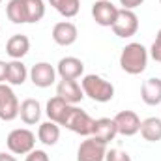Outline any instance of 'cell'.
Segmentation results:
<instances>
[{
	"label": "cell",
	"instance_id": "cell-8",
	"mask_svg": "<svg viewBox=\"0 0 161 161\" xmlns=\"http://www.w3.org/2000/svg\"><path fill=\"white\" fill-rule=\"evenodd\" d=\"M105 154H107V144L90 137L79 144L77 161H105Z\"/></svg>",
	"mask_w": 161,
	"mask_h": 161
},
{
	"label": "cell",
	"instance_id": "cell-16",
	"mask_svg": "<svg viewBox=\"0 0 161 161\" xmlns=\"http://www.w3.org/2000/svg\"><path fill=\"white\" fill-rule=\"evenodd\" d=\"M141 97L146 105L156 107L161 103V79L158 77H150L142 82L141 86Z\"/></svg>",
	"mask_w": 161,
	"mask_h": 161
},
{
	"label": "cell",
	"instance_id": "cell-30",
	"mask_svg": "<svg viewBox=\"0 0 161 161\" xmlns=\"http://www.w3.org/2000/svg\"><path fill=\"white\" fill-rule=\"evenodd\" d=\"M0 161H17L11 154H6V152H0Z\"/></svg>",
	"mask_w": 161,
	"mask_h": 161
},
{
	"label": "cell",
	"instance_id": "cell-28",
	"mask_svg": "<svg viewBox=\"0 0 161 161\" xmlns=\"http://www.w3.org/2000/svg\"><path fill=\"white\" fill-rule=\"evenodd\" d=\"M142 2H144V0H120V6L124 9H135V8H139Z\"/></svg>",
	"mask_w": 161,
	"mask_h": 161
},
{
	"label": "cell",
	"instance_id": "cell-11",
	"mask_svg": "<svg viewBox=\"0 0 161 161\" xmlns=\"http://www.w3.org/2000/svg\"><path fill=\"white\" fill-rule=\"evenodd\" d=\"M79 38V30L73 23L69 21H60L53 26V40L60 47H69Z\"/></svg>",
	"mask_w": 161,
	"mask_h": 161
},
{
	"label": "cell",
	"instance_id": "cell-20",
	"mask_svg": "<svg viewBox=\"0 0 161 161\" xmlns=\"http://www.w3.org/2000/svg\"><path fill=\"white\" fill-rule=\"evenodd\" d=\"M38 139L40 142H43L45 146H54L60 139V125L54 124V122H43L40 124V129H38Z\"/></svg>",
	"mask_w": 161,
	"mask_h": 161
},
{
	"label": "cell",
	"instance_id": "cell-33",
	"mask_svg": "<svg viewBox=\"0 0 161 161\" xmlns=\"http://www.w3.org/2000/svg\"><path fill=\"white\" fill-rule=\"evenodd\" d=\"M159 2H161V0H159Z\"/></svg>",
	"mask_w": 161,
	"mask_h": 161
},
{
	"label": "cell",
	"instance_id": "cell-5",
	"mask_svg": "<svg viewBox=\"0 0 161 161\" xmlns=\"http://www.w3.org/2000/svg\"><path fill=\"white\" fill-rule=\"evenodd\" d=\"M139 30V17L133 9H118V15H116V21L113 25V32L118 36V38H131L135 36Z\"/></svg>",
	"mask_w": 161,
	"mask_h": 161
},
{
	"label": "cell",
	"instance_id": "cell-24",
	"mask_svg": "<svg viewBox=\"0 0 161 161\" xmlns=\"http://www.w3.org/2000/svg\"><path fill=\"white\" fill-rule=\"evenodd\" d=\"M26 11V23H40L45 17V2L43 0H23Z\"/></svg>",
	"mask_w": 161,
	"mask_h": 161
},
{
	"label": "cell",
	"instance_id": "cell-25",
	"mask_svg": "<svg viewBox=\"0 0 161 161\" xmlns=\"http://www.w3.org/2000/svg\"><path fill=\"white\" fill-rule=\"evenodd\" d=\"M105 161H131V156L124 150H118V148H111L107 150L105 154Z\"/></svg>",
	"mask_w": 161,
	"mask_h": 161
},
{
	"label": "cell",
	"instance_id": "cell-23",
	"mask_svg": "<svg viewBox=\"0 0 161 161\" xmlns=\"http://www.w3.org/2000/svg\"><path fill=\"white\" fill-rule=\"evenodd\" d=\"M6 15L11 23L15 25H25L26 23V11H25V2L23 0H9L6 6Z\"/></svg>",
	"mask_w": 161,
	"mask_h": 161
},
{
	"label": "cell",
	"instance_id": "cell-26",
	"mask_svg": "<svg viewBox=\"0 0 161 161\" xmlns=\"http://www.w3.org/2000/svg\"><path fill=\"white\" fill-rule=\"evenodd\" d=\"M25 161H49V156L45 150H32L30 154H26Z\"/></svg>",
	"mask_w": 161,
	"mask_h": 161
},
{
	"label": "cell",
	"instance_id": "cell-15",
	"mask_svg": "<svg viewBox=\"0 0 161 161\" xmlns=\"http://www.w3.org/2000/svg\"><path fill=\"white\" fill-rule=\"evenodd\" d=\"M69 109H71V105H69L66 99H62L60 96H54V97H51V99L47 101L45 113H47V116H49L51 122L62 125L64 120H66V116H68V113H69Z\"/></svg>",
	"mask_w": 161,
	"mask_h": 161
},
{
	"label": "cell",
	"instance_id": "cell-6",
	"mask_svg": "<svg viewBox=\"0 0 161 161\" xmlns=\"http://www.w3.org/2000/svg\"><path fill=\"white\" fill-rule=\"evenodd\" d=\"M19 116V99L8 84H0V120L11 122Z\"/></svg>",
	"mask_w": 161,
	"mask_h": 161
},
{
	"label": "cell",
	"instance_id": "cell-17",
	"mask_svg": "<svg viewBox=\"0 0 161 161\" xmlns=\"http://www.w3.org/2000/svg\"><path fill=\"white\" fill-rule=\"evenodd\" d=\"M30 51V40L25 34H13L6 43V53L13 60H21Z\"/></svg>",
	"mask_w": 161,
	"mask_h": 161
},
{
	"label": "cell",
	"instance_id": "cell-27",
	"mask_svg": "<svg viewBox=\"0 0 161 161\" xmlns=\"http://www.w3.org/2000/svg\"><path fill=\"white\" fill-rule=\"evenodd\" d=\"M150 56H152L156 62L161 64V40H158V38H156V41H154L152 47H150Z\"/></svg>",
	"mask_w": 161,
	"mask_h": 161
},
{
	"label": "cell",
	"instance_id": "cell-19",
	"mask_svg": "<svg viewBox=\"0 0 161 161\" xmlns=\"http://www.w3.org/2000/svg\"><path fill=\"white\" fill-rule=\"evenodd\" d=\"M28 77V69L21 60H11L8 62V73H6V80L11 86H21L25 84V80Z\"/></svg>",
	"mask_w": 161,
	"mask_h": 161
},
{
	"label": "cell",
	"instance_id": "cell-4",
	"mask_svg": "<svg viewBox=\"0 0 161 161\" xmlns=\"http://www.w3.org/2000/svg\"><path fill=\"white\" fill-rule=\"evenodd\" d=\"M62 125L68 127L69 131L77 133V135L90 137L92 131H94V118L86 111H82L79 107L71 105V109H69V113H68V116H66V120H64Z\"/></svg>",
	"mask_w": 161,
	"mask_h": 161
},
{
	"label": "cell",
	"instance_id": "cell-29",
	"mask_svg": "<svg viewBox=\"0 0 161 161\" xmlns=\"http://www.w3.org/2000/svg\"><path fill=\"white\" fill-rule=\"evenodd\" d=\"M6 73H8V62L0 60V84L6 80Z\"/></svg>",
	"mask_w": 161,
	"mask_h": 161
},
{
	"label": "cell",
	"instance_id": "cell-2",
	"mask_svg": "<svg viewBox=\"0 0 161 161\" xmlns=\"http://www.w3.org/2000/svg\"><path fill=\"white\" fill-rule=\"evenodd\" d=\"M80 88H82L84 96H88L90 99H94L97 103H107L114 97V86L107 79H103L96 73L84 75L80 80Z\"/></svg>",
	"mask_w": 161,
	"mask_h": 161
},
{
	"label": "cell",
	"instance_id": "cell-12",
	"mask_svg": "<svg viewBox=\"0 0 161 161\" xmlns=\"http://www.w3.org/2000/svg\"><path fill=\"white\" fill-rule=\"evenodd\" d=\"M56 73L60 75V79L66 80H77L84 73V64L82 60L75 58V56H66L58 62L56 66Z\"/></svg>",
	"mask_w": 161,
	"mask_h": 161
},
{
	"label": "cell",
	"instance_id": "cell-14",
	"mask_svg": "<svg viewBox=\"0 0 161 161\" xmlns=\"http://www.w3.org/2000/svg\"><path fill=\"white\" fill-rule=\"evenodd\" d=\"M118 135L116 131V124L113 118H97L94 120V131H92V137L103 144H109L114 137Z\"/></svg>",
	"mask_w": 161,
	"mask_h": 161
},
{
	"label": "cell",
	"instance_id": "cell-18",
	"mask_svg": "<svg viewBox=\"0 0 161 161\" xmlns=\"http://www.w3.org/2000/svg\"><path fill=\"white\" fill-rule=\"evenodd\" d=\"M19 116H21V120L25 122L26 125H34V124H38L41 118V105L38 99H32V97H28V99H25L21 105H19Z\"/></svg>",
	"mask_w": 161,
	"mask_h": 161
},
{
	"label": "cell",
	"instance_id": "cell-3",
	"mask_svg": "<svg viewBox=\"0 0 161 161\" xmlns=\"http://www.w3.org/2000/svg\"><path fill=\"white\" fill-rule=\"evenodd\" d=\"M6 144H8V150L11 154L26 156L36 146V135L26 127H17V129L9 131V135L6 139Z\"/></svg>",
	"mask_w": 161,
	"mask_h": 161
},
{
	"label": "cell",
	"instance_id": "cell-1",
	"mask_svg": "<svg viewBox=\"0 0 161 161\" xmlns=\"http://www.w3.org/2000/svg\"><path fill=\"white\" fill-rule=\"evenodd\" d=\"M148 66V49L142 43H127L120 53V68L129 75H141Z\"/></svg>",
	"mask_w": 161,
	"mask_h": 161
},
{
	"label": "cell",
	"instance_id": "cell-21",
	"mask_svg": "<svg viewBox=\"0 0 161 161\" xmlns=\"http://www.w3.org/2000/svg\"><path fill=\"white\" fill-rule=\"evenodd\" d=\"M141 135L144 141H150V142L161 141V118L150 116V118L142 120L141 122Z\"/></svg>",
	"mask_w": 161,
	"mask_h": 161
},
{
	"label": "cell",
	"instance_id": "cell-31",
	"mask_svg": "<svg viewBox=\"0 0 161 161\" xmlns=\"http://www.w3.org/2000/svg\"><path fill=\"white\" fill-rule=\"evenodd\" d=\"M158 40H161V28H159V32H158V36H156Z\"/></svg>",
	"mask_w": 161,
	"mask_h": 161
},
{
	"label": "cell",
	"instance_id": "cell-32",
	"mask_svg": "<svg viewBox=\"0 0 161 161\" xmlns=\"http://www.w3.org/2000/svg\"><path fill=\"white\" fill-rule=\"evenodd\" d=\"M0 2H2V0H0Z\"/></svg>",
	"mask_w": 161,
	"mask_h": 161
},
{
	"label": "cell",
	"instance_id": "cell-13",
	"mask_svg": "<svg viewBox=\"0 0 161 161\" xmlns=\"http://www.w3.org/2000/svg\"><path fill=\"white\" fill-rule=\"evenodd\" d=\"M56 96H60L62 99H66L69 105H77L79 101H82L84 92L80 88V84L77 80H66L62 79L56 86Z\"/></svg>",
	"mask_w": 161,
	"mask_h": 161
},
{
	"label": "cell",
	"instance_id": "cell-22",
	"mask_svg": "<svg viewBox=\"0 0 161 161\" xmlns=\"http://www.w3.org/2000/svg\"><path fill=\"white\" fill-rule=\"evenodd\" d=\"M49 4L66 19L75 17L80 9V0H49Z\"/></svg>",
	"mask_w": 161,
	"mask_h": 161
},
{
	"label": "cell",
	"instance_id": "cell-10",
	"mask_svg": "<svg viewBox=\"0 0 161 161\" xmlns=\"http://www.w3.org/2000/svg\"><path fill=\"white\" fill-rule=\"evenodd\" d=\"M28 75H30V80H32L34 86H38V88H49L56 80V69L49 62H38L36 66H32V69L28 71Z\"/></svg>",
	"mask_w": 161,
	"mask_h": 161
},
{
	"label": "cell",
	"instance_id": "cell-9",
	"mask_svg": "<svg viewBox=\"0 0 161 161\" xmlns=\"http://www.w3.org/2000/svg\"><path fill=\"white\" fill-rule=\"evenodd\" d=\"M113 120H114V124H116L118 135L133 137L135 133L141 131V118H139V114L133 113V111H120Z\"/></svg>",
	"mask_w": 161,
	"mask_h": 161
},
{
	"label": "cell",
	"instance_id": "cell-7",
	"mask_svg": "<svg viewBox=\"0 0 161 161\" xmlns=\"http://www.w3.org/2000/svg\"><path fill=\"white\" fill-rule=\"evenodd\" d=\"M118 15V8L111 0H97L92 4V17L99 26H111L114 25Z\"/></svg>",
	"mask_w": 161,
	"mask_h": 161
}]
</instances>
